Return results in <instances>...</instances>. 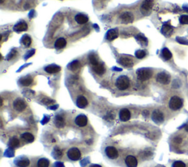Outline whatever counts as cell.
Returning a JSON list of instances; mask_svg holds the SVG:
<instances>
[{"label":"cell","instance_id":"d6a6232c","mask_svg":"<svg viewBox=\"0 0 188 167\" xmlns=\"http://www.w3.org/2000/svg\"><path fill=\"white\" fill-rule=\"evenodd\" d=\"M146 55L145 51L143 50H137L135 52V56L137 59H143L144 58Z\"/></svg>","mask_w":188,"mask_h":167},{"label":"cell","instance_id":"f1b7e54d","mask_svg":"<svg viewBox=\"0 0 188 167\" xmlns=\"http://www.w3.org/2000/svg\"><path fill=\"white\" fill-rule=\"evenodd\" d=\"M16 165L19 167H27L30 165V160L27 158H21L16 162Z\"/></svg>","mask_w":188,"mask_h":167},{"label":"cell","instance_id":"603a6c76","mask_svg":"<svg viewBox=\"0 0 188 167\" xmlns=\"http://www.w3.org/2000/svg\"><path fill=\"white\" fill-rule=\"evenodd\" d=\"M22 139H24V140L26 141V142H29V143L33 142L34 140H35V137H34V136H33L32 133H28V132L24 133L22 135Z\"/></svg>","mask_w":188,"mask_h":167},{"label":"cell","instance_id":"f546056e","mask_svg":"<svg viewBox=\"0 0 188 167\" xmlns=\"http://www.w3.org/2000/svg\"><path fill=\"white\" fill-rule=\"evenodd\" d=\"M162 54L164 59L166 60H169L172 58V54L167 48H164L162 51Z\"/></svg>","mask_w":188,"mask_h":167},{"label":"cell","instance_id":"277c9868","mask_svg":"<svg viewBox=\"0 0 188 167\" xmlns=\"http://www.w3.org/2000/svg\"><path fill=\"white\" fill-rule=\"evenodd\" d=\"M67 156H68V158L70 160L76 161V160H79V158H81V152L76 147H72V148L68 150V152H67Z\"/></svg>","mask_w":188,"mask_h":167},{"label":"cell","instance_id":"74e56055","mask_svg":"<svg viewBox=\"0 0 188 167\" xmlns=\"http://www.w3.org/2000/svg\"><path fill=\"white\" fill-rule=\"evenodd\" d=\"M182 139L180 136H177V137L174 138V139H173V142L176 143V144H180V143L182 142Z\"/></svg>","mask_w":188,"mask_h":167},{"label":"cell","instance_id":"6da1fadb","mask_svg":"<svg viewBox=\"0 0 188 167\" xmlns=\"http://www.w3.org/2000/svg\"><path fill=\"white\" fill-rule=\"evenodd\" d=\"M116 86L120 90H126L130 87V80L126 76H120L116 79Z\"/></svg>","mask_w":188,"mask_h":167},{"label":"cell","instance_id":"4dcf8cb0","mask_svg":"<svg viewBox=\"0 0 188 167\" xmlns=\"http://www.w3.org/2000/svg\"><path fill=\"white\" fill-rule=\"evenodd\" d=\"M19 140L17 139L16 137H13L12 139H10V142H9V144H10V147H13V148H16V147H19Z\"/></svg>","mask_w":188,"mask_h":167},{"label":"cell","instance_id":"8fae6325","mask_svg":"<svg viewBox=\"0 0 188 167\" xmlns=\"http://www.w3.org/2000/svg\"><path fill=\"white\" fill-rule=\"evenodd\" d=\"M119 63L120 65H123L124 67H126V68H129V67L133 66V60H132V58H129V57H126V56H122L119 59Z\"/></svg>","mask_w":188,"mask_h":167},{"label":"cell","instance_id":"e575fe53","mask_svg":"<svg viewBox=\"0 0 188 167\" xmlns=\"http://www.w3.org/2000/svg\"><path fill=\"white\" fill-rule=\"evenodd\" d=\"M179 21L182 24H188V15H182L179 18Z\"/></svg>","mask_w":188,"mask_h":167},{"label":"cell","instance_id":"ac0fdd59","mask_svg":"<svg viewBox=\"0 0 188 167\" xmlns=\"http://www.w3.org/2000/svg\"><path fill=\"white\" fill-rule=\"evenodd\" d=\"M93 71L96 73V74L99 75H103L105 72V68H104V65L101 64V63L99 62L97 65H93Z\"/></svg>","mask_w":188,"mask_h":167},{"label":"cell","instance_id":"e0dca14e","mask_svg":"<svg viewBox=\"0 0 188 167\" xmlns=\"http://www.w3.org/2000/svg\"><path fill=\"white\" fill-rule=\"evenodd\" d=\"M118 37V32L115 29H112V30H110L109 31L107 32V34H106V38L107 40L111 41V40H113L115 39Z\"/></svg>","mask_w":188,"mask_h":167},{"label":"cell","instance_id":"30bf717a","mask_svg":"<svg viewBox=\"0 0 188 167\" xmlns=\"http://www.w3.org/2000/svg\"><path fill=\"white\" fill-rule=\"evenodd\" d=\"M152 119L157 123H162L164 120V114L160 110H155L152 114Z\"/></svg>","mask_w":188,"mask_h":167},{"label":"cell","instance_id":"3957f363","mask_svg":"<svg viewBox=\"0 0 188 167\" xmlns=\"http://www.w3.org/2000/svg\"><path fill=\"white\" fill-rule=\"evenodd\" d=\"M137 76L138 79L140 81H146L151 77L152 71L150 69H147V68L139 69L137 71Z\"/></svg>","mask_w":188,"mask_h":167},{"label":"cell","instance_id":"d6986e66","mask_svg":"<svg viewBox=\"0 0 188 167\" xmlns=\"http://www.w3.org/2000/svg\"><path fill=\"white\" fill-rule=\"evenodd\" d=\"M75 21L79 24H85L88 21V17L84 14L79 13L75 15Z\"/></svg>","mask_w":188,"mask_h":167},{"label":"cell","instance_id":"7c38bea8","mask_svg":"<svg viewBox=\"0 0 188 167\" xmlns=\"http://www.w3.org/2000/svg\"><path fill=\"white\" fill-rule=\"evenodd\" d=\"M126 165L128 167H137V160L135 156H128L125 159Z\"/></svg>","mask_w":188,"mask_h":167},{"label":"cell","instance_id":"b9f144b4","mask_svg":"<svg viewBox=\"0 0 188 167\" xmlns=\"http://www.w3.org/2000/svg\"><path fill=\"white\" fill-rule=\"evenodd\" d=\"M4 2V0H1V4H2Z\"/></svg>","mask_w":188,"mask_h":167},{"label":"cell","instance_id":"d590c367","mask_svg":"<svg viewBox=\"0 0 188 167\" xmlns=\"http://www.w3.org/2000/svg\"><path fill=\"white\" fill-rule=\"evenodd\" d=\"M177 41L178 42V43H181V44H183V45H188V40H187V39H185V38H177Z\"/></svg>","mask_w":188,"mask_h":167},{"label":"cell","instance_id":"7402d4cb","mask_svg":"<svg viewBox=\"0 0 188 167\" xmlns=\"http://www.w3.org/2000/svg\"><path fill=\"white\" fill-rule=\"evenodd\" d=\"M66 43H67V42H66L65 38H58L55 43V47L57 49H61V48H63L66 46Z\"/></svg>","mask_w":188,"mask_h":167},{"label":"cell","instance_id":"2e32d148","mask_svg":"<svg viewBox=\"0 0 188 167\" xmlns=\"http://www.w3.org/2000/svg\"><path fill=\"white\" fill-rule=\"evenodd\" d=\"M60 70H61V68L56 65H50L45 68V71L46 73H50V74L58 73V72L60 71Z\"/></svg>","mask_w":188,"mask_h":167},{"label":"cell","instance_id":"5b68a950","mask_svg":"<svg viewBox=\"0 0 188 167\" xmlns=\"http://www.w3.org/2000/svg\"><path fill=\"white\" fill-rule=\"evenodd\" d=\"M105 154L110 159H116L119 156V153L118 150L116 147L112 146H108L106 147Z\"/></svg>","mask_w":188,"mask_h":167},{"label":"cell","instance_id":"60d3db41","mask_svg":"<svg viewBox=\"0 0 188 167\" xmlns=\"http://www.w3.org/2000/svg\"><path fill=\"white\" fill-rule=\"evenodd\" d=\"M185 130H186V131L188 132V123H187V124L186 127H185Z\"/></svg>","mask_w":188,"mask_h":167},{"label":"cell","instance_id":"1f68e13d","mask_svg":"<svg viewBox=\"0 0 188 167\" xmlns=\"http://www.w3.org/2000/svg\"><path fill=\"white\" fill-rule=\"evenodd\" d=\"M88 58H89L90 62L92 64L93 66V65H97L98 63L99 62V60H98L97 56H96V55L94 54H90L89 57H88Z\"/></svg>","mask_w":188,"mask_h":167},{"label":"cell","instance_id":"44dd1931","mask_svg":"<svg viewBox=\"0 0 188 167\" xmlns=\"http://www.w3.org/2000/svg\"><path fill=\"white\" fill-rule=\"evenodd\" d=\"M173 27L169 24H164L162 27V33L165 36H170L173 32Z\"/></svg>","mask_w":188,"mask_h":167},{"label":"cell","instance_id":"d4e9b609","mask_svg":"<svg viewBox=\"0 0 188 167\" xmlns=\"http://www.w3.org/2000/svg\"><path fill=\"white\" fill-rule=\"evenodd\" d=\"M32 81L33 79L31 76H26V77H24V78H22V79L20 80V83H21L23 86L25 87L30 86L32 83Z\"/></svg>","mask_w":188,"mask_h":167},{"label":"cell","instance_id":"836d02e7","mask_svg":"<svg viewBox=\"0 0 188 167\" xmlns=\"http://www.w3.org/2000/svg\"><path fill=\"white\" fill-rule=\"evenodd\" d=\"M136 38H137V40H138V41L140 42L141 44L146 45L147 43H148V40H147V39L145 38V37L143 36V35H137V36L136 37Z\"/></svg>","mask_w":188,"mask_h":167},{"label":"cell","instance_id":"9a60e30c","mask_svg":"<svg viewBox=\"0 0 188 167\" xmlns=\"http://www.w3.org/2000/svg\"><path fill=\"white\" fill-rule=\"evenodd\" d=\"M14 30L17 32H24L27 30L28 29V25L25 21H20L18 23L14 26Z\"/></svg>","mask_w":188,"mask_h":167},{"label":"cell","instance_id":"8d00e7d4","mask_svg":"<svg viewBox=\"0 0 188 167\" xmlns=\"http://www.w3.org/2000/svg\"><path fill=\"white\" fill-rule=\"evenodd\" d=\"M173 167H186V165L182 161H176L173 163Z\"/></svg>","mask_w":188,"mask_h":167},{"label":"cell","instance_id":"ffe728a7","mask_svg":"<svg viewBox=\"0 0 188 167\" xmlns=\"http://www.w3.org/2000/svg\"><path fill=\"white\" fill-rule=\"evenodd\" d=\"M153 7V1L152 0H145L141 6V10L143 13L148 12L151 10Z\"/></svg>","mask_w":188,"mask_h":167},{"label":"cell","instance_id":"5bb4252c","mask_svg":"<svg viewBox=\"0 0 188 167\" xmlns=\"http://www.w3.org/2000/svg\"><path fill=\"white\" fill-rule=\"evenodd\" d=\"M120 19L123 22H124V23H129L133 22L134 16L129 12H126L120 15Z\"/></svg>","mask_w":188,"mask_h":167},{"label":"cell","instance_id":"9c48e42d","mask_svg":"<svg viewBox=\"0 0 188 167\" xmlns=\"http://www.w3.org/2000/svg\"><path fill=\"white\" fill-rule=\"evenodd\" d=\"M119 118L123 122H126L131 118V113L129 109H122L119 112Z\"/></svg>","mask_w":188,"mask_h":167},{"label":"cell","instance_id":"484cf974","mask_svg":"<svg viewBox=\"0 0 188 167\" xmlns=\"http://www.w3.org/2000/svg\"><path fill=\"white\" fill-rule=\"evenodd\" d=\"M50 162L48 159L44 158H41L38 160V163H37V167H49V166Z\"/></svg>","mask_w":188,"mask_h":167},{"label":"cell","instance_id":"4316f807","mask_svg":"<svg viewBox=\"0 0 188 167\" xmlns=\"http://www.w3.org/2000/svg\"><path fill=\"white\" fill-rule=\"evenodd\" d=\"M32 43V39L29 35H25L22 38V44L24 45L25 47L30 46Z\"/></svg>","mask_w":188,"mask_h":167},{"label":"cell","instance_id":"4fadbf2b","mask_svg":"<svg viewBox=\"0 0 188 167\" xmlns=\"http://www.w3.org/2000/svg\"><path fill=\"white\" fill-rule=\"evenodd\" d=\"M76 104L79 108L84 109V108H85L86 106L88 105V101L85 97H84V96L83 95H80L76 98Z\"/></svg>","mask_w":188,"mask_h":167},{"label":"cell","instance_id":"ab89813d","mask_svg":"<svg viewBox=\"0 0 188 167\" xmlns=\"http://www.w3.org/2000/svg\"><path fill=\"white\" fill-rule=\"evenodd\" d=\"M183 9L185 10V11H187L188 13V7H186V6H184Z\"/></svg>","mask_w":188,"mask_h":167},{"label":"cell","instance_id":"f35d334b","mask_svg":"<svg viewBox=\"0 0 188 167\" xmlns=\"http://www.w3.org/2000/svg\"><path fill=\"white\" fill-rule=\"evenodd\" d=\"M91 167H101L100 165H98V164H94V165H92Z\"/></svg>","mask_w":188,"mask_h":167},{"label":"cell","instance_id":"7a4b0ae2","mask_svg":"<svg viewBox=\"0 0 188 167\" xmlns=\"http://www.w3.org/2000/svg\"><path fill=\"white\" fill-rule=\"evenodd\" d=\"M183 106V101L178 96H173L169 102V107L173 111H177Z\"/></svg>","mask_w":188,"mask_h":167},{"label":"cell","instance_id":"ba28073f","mask_svg":"<svg viewBox=\"0 0 188 167\" xmlns=\"http://www.w3.org/2000/svg\"><path fill=\"white\" fill-rule=\"evenodd\" d=\"M13 107L14 109L18 111H24L26 107V103L25 101L22 99H16L14 103H13Z\"/></svg>","mask_w":188,"mask_h":167},{"label":"cell","instance_id":"cb8c5ba5","mask_svg":"<svg viewBox=\"0 0 188 167\" xmlns=\"http://www.w3.org/2000/svg\"><path fill=\"white\" fill-rule=\"evenodd\" d=\"M55 123L57 127H63L65 125V120L60 115H57L55 119Z\"/></svg>","mask_w":188,"mask_h":167},{"label":"cell","instance_id":"8992f818","mask_svg":"<svg viewBox=\"0 0 188 167\" xmlns=\"http://www.w3.org/2000/svg\"><path fill=\"white\" fill-rule=\"evenodd\" d=\"M157 81L162 85H168L170 81V77L168 73L161 72L157 76Z\"/></svg>","mask_w":188,"mask_h":167},{"label":"cell","instance_id":"83f0119b","mask_svg":"<svg viewBox=\"0 0 188 167\" xmlns=\"http://www.w3.org/2000/svg\"><path fill=\"white\" fill-rule=\"evenodd\" d=\"M80 68V62L77 60L73 61L72 62L70 63V65H68V68L72 71H76L77 70L79 69Z\"/></svg>","mask_w":188,"mask_h":167},{"label":"cell","instance_id":"52a82bcc","mask_svg":"<svg viewBox=\"0 0 188 167\" xmlns=\"http://www.w3.org/2000/svg\"><path fill=\"white\" fill-rule=\"evenodd\" d=\"M75 123L79 127H85L88 124V117L85 114H79L75 118Z\"/></svg>","mask_w":188,"mask_h":167}]
</instances>
